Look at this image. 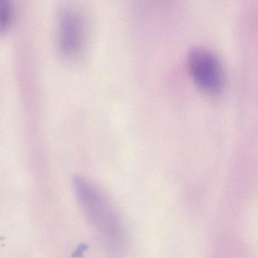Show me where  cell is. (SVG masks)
Instances as JSON below:
<instances>
[{"label":"cell","mask_w":258,"mask_h":258,"mask_svg":"<svg viewBox=\"0 0 258 258\" xmlns=\"http://www.w3.org/2000/svg\"><path fill=\"white\" fill-rule=\"evenodd\" d=\"M73 184L83 214L110 257H122L125 251V232L108 198L98 186L81 176H76Z\"/></svg>","instance_id":"obj_1"},{"label":"cell","mask_w":258,"mask_h":258,"mask_svg":"<svg viewBox=\"0 0 258 258\" xmlns=\"http://www.w3.org/2000/svg\"><path fill=\"white\" fill-rule=\"evenodd\" d=\"M85 21L80 9L71 5L60 6L57 14V42L65 57L75 58L85 44Z\"/></svg>","instance_id":"obj_2"},{"label":"cell","mask_w":258,"mask_h":258,"mask_svg":"<svg viewBox=\"0 0 258 258\" xmlns=\"http://www.w3.org/2000/svg\"><path fill=\"white\" fill-rule=\"evenodd\" d=\"M188 66L199 86L209 93L220 92L224 86V73L221 62L210 50L194 47L187 56Z\"/></svg>","instance_id":"obj_3"},{"label":"cell","mask_w":258,"mask_h":258,"mask_svg":"<svg viewBox=\"0 0 258 258\" xmlns=\"http://www.w3.org/2000/svg\"><path fill=\"white\" fill-rule=\"evenodd\" d=\"M12 18V9L9 2L0 0V33L7 30Z\"/></svg>","instance_id":"obj_4"}]
</instances>
